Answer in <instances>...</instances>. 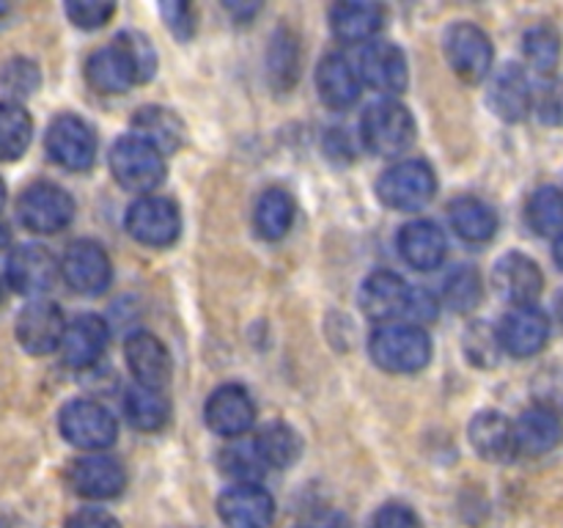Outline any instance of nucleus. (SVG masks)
Here are the masks:
<instances>
[{"label": "nucleus", "instance_id": "dca6fc26", "mask_svg": "<svg viewBox=\"0 0 563 528\" xmlns=\"http://www.w3.org/2000/svg\"><path fill=\"white\" fill-rule=\"evenodd\" d=\"M58 278V262L44 245L27 242L11 251L5 262V280L20 295H44Z\"/></svg>", "mask_w": 563, "mask_h": 528}, {"label": "nucleus", "instance_id": "b1692460", "mask_svg": "<svg viewBox=\"0 0 563 528\" xmlns=\"http://www.w3.org/2000/svg\"><path fill=\"white\" fill-rule=\"evenodd\" d=\"M317 88L330 110H346L361 97V75L341 53H330L317 66Z\"/></svg>", "mask_w": 563, "mask_h": 528}, {"label": "nucleus", "instance_id": "72a5a7b5", "mask_svg": "<svg viewBox=\"0 0 563 528\" xmlns=\"http://www.w3.org/2000/svg\"><path fill=\"white\" fill-rule=\"evenodd\" d=\"M256 449L267 468H291L302 454V438L289 424H267L256 435Z\"/></svg>", "mask_w": 563, "mask_h": 528}, {"label": "nucleus", "instance_id": "de8ad7c7", "mask_svg": "<svg viewBox=\"0 0 563 528\" xmlns=\"http://www.w3.org/2000/svg\"><path fill=\"white\" fill-rule=\"evenodd\" d=\"M66 528H121V522L115 520L110 512L97 509V506H88V509L75 512V515L66 520Z\"/></svg>", "mask_w": 563, "mask_h": 528}, {"label": "nucleus", "instance_id": "a18cd8bd", "mask_svg": "<svg viewBox=\"0 0 563 528\" xmlns=\"http://www.w3.org/2000/svg\"><path fill=\"white\" fill-rule=\"evenodd\" d=\"M537 113L544 124H563V80H548L537 94Z\"/></svg>", "mask_w": 563, "mask_h": 528}, {"label": "nucleus", "instance_id": "f257e3e1", "mask_svg": "<svg viewBox=\"0 0 563 528\" xmlns=\"http://www.w3.org/2000/svg\"><path fill=\"white\" fill-rule=\"evenodd\" d=\"M368 352H372L374 363L385 372L416 374L432 361V339L418 324H383L372 333Z\"/></svg>", "mask_w": 563, "mask_h": 528}, {"label": "nucleus", "instance_id": "3c124183", "mask_svg": "<svg viewBox=\"0 0 563 528\" xmlns=\"http://www.w3.org/2000/svg\"><path fill=\"white\" fill-rule=\"evenodd\" d=\"M553 258H555V264H559V267L563 270V234L555 237V242H553Z\"/></svg>", "mask_w": 563, "mask_h": 528}, {"label": "nucleus", "instance_id": "a19ab883", "mask_svg": "<svg viewBox=\"0 0 563 528\" xmlns=\"http://www.w3.org/2000/svg\"><path fill=\"white\" fill-rule=\"evenodd\" d=\"M465 352L476 366H493L495 358H498L500 350V339L498 330L489 328L487 322H476L467 328L465 336Z\"/></svg>", "mask_w": 563, "mask_h": 528}, {"label": "nucleus", "instance_id": "58836bf2", "mask_svg": "<svg viewBox=\"0 0 563 528\" xmlns=\"http://www.w3.org/2000/svg\"><path fill=\"white\" fill-rule=\"evenodd\" d=\"M42 82V75H38V66L27 58H14L3 66L0 72V88L9 97V102H16V99L31 97L33 91Z\"/></svg>", "mask_w": 563, "mask_h": 528}, {"label": "nucleus", "instance_id": "473e14b6", "mask_svg": "<svg viewBox=\"0 0 563 528\" xmlns=\"http://www.w3.org/2000/svg\"><path fill=\"white\" fill-rule=\"evenodd\" d=\"M33 138V119L20 102H0V163L20 160Z\"/></svg>", "mask_w": 563, "mask_h": 528}, {"label": "nucleus", "instance_id": "7ed1b4c3", "mask_svg": "<svg viewBox=\"0 0 563 528\" xmlns=\"http://www.w3.org/2000/svg\"><path fill=\"white\" fill-rule=\"evenodd\" d=\"M361 135L368 152L379 157H394L416 143V119L401 102L383 99L363 113Z\"/></svg>", "mask_w": 563, "mask_h": 528}, {"label": "nucleus", "instance_id": "6e6d98bb", "mask_svg": "<svg viewBox=\"0 0 563 528\" xmlns=\"http://www.w3.org/2000/svg\"><path fill=\"white\" fill-rule=\"evenodd\" d=\"M0 300H3V280H0Z\"/></svg>", "mask_w": 563, "mask_h": 528}, {"label": "nucleus", "instance_id": "1a4fd4ad", "mask_svg": "<svg viewBox=\"0 0 563 528\" xmlns=\"http://www.w3.org/2000/svg\"><path fill=\"white\" fill-rule=\"evenodd\" d=\"M445 58L451 69L467 82H478L489 75L495 58L493 38L473 22H456L445 31Z\"/></svg>", "mask_w": 563, "mask_h": 528}, {"label": "nucleus", "instance_id": "c03bdc74", "mask_svg": "<svg viewBox=\"0 0 563 528\" xmlns=\"http://www.w3.org/2000/svg\"><path fill=\"white\" fill-rule=\"evenodd\" d=\"M163 11V20L168 25V31L174 33L176 38L187 42V38L196 33V11H192L190 3H181V0H174V3L159 6Z\"/></svg>", "mask_w": 563, "mask_h": 528}, {"label": "nucleus", "instance_id": "393cba45", "mask_svg": "<svg viewBox=\"0 0 563 528\" xmlns=\"http://www.w3.org/2000/svg\"><path fill=\"white\" fill-rule=\"evenodd\" d=\"M445 251V234L438 223L432 220H410L401 226L399 231V253L410 267L416 270H434L443 264Z\"/></svg>", "mask_w": 563, "mask_h": 528}, {"label": "nucleus", "instance_id": "2eb2a0df", "mask_svg": "<svg viewBox=\"0 0 563 528\" xmlns=\"http://www.w3.org/2000/svg\"><path fill=\"white\" fill-rule=\"evenodd\" d=\"M357 75L366 86L383 94H401L410 80L405 53L394 42H368L357 58Z\"/></svg>", "mask_w": 563, "mask_h": 528}, {"label": "nucleus", "instance_id": "39448f33", "mask_svg": "<svg viewBox=\"0 0 563 528\" xmlns=\"http://www.w3.org/2000/svg\"><path fill=\"white\" fill-rule=\"evenodd\" d=\"M16 215L22 226L33 234H58L75 218V201L55 182H33L16 201Z\"/></svg>", "mask_w": 563, "mask_h": 528}, {"label": "nucleus", "instance_id": "ddd939ff", "mask_svg": "<svg viewBox=\"0 0 563 528\" xmlns=\"http://www.w3.org/2000/svg\"><path fill=\"white\" fill-rule=\"evenodd\" d=\"M66 333L64 311L49 300H33L16 317V341L31 355H49Z\"/></svg>", "mask_w": 563, "mask_h": 528}, {"label": "nucleus", "instance_id": "79ce46f5", "mask_svg": "<svg viewBox=\"0 0 563 528\" xmlns=\"http://www.w3.org/2000/svg\"><path fill=\"white\" fill-rule=\"evenodd\" d=\"M115 38H119V42L124 44L126 53H130L132 64H135V72H137V82L152 80L154 72H157V53H154L152 42L137 31H124Z\"/></svg>", "mask_w": 563, "mask_h": 528}, {"label": "nucleus", "instance_id": "f03ea898", "mask_svg": "<svg viewBox=\"0 0 563 528\" xmlns=\"http://www.w3.org/2000/svg\"><path fill=\"white\" fill-rule=\"evenodd\" d=\"M110 170L115 182L130 193H152L165 182V154L157 152L148 141L135 132L119 138L110 148Z\"/></svg>", "mask_w": 563, "mask_h": 528}, {"label": "nucleus", "instance_id": "0eeeda50", "mask_svg": "<svg viewBox=\"0 0 563 528\" xmlns=\"http://www.w3.org/2000/svg\"><path fill=\"white\" fill-rule=\"evenodd\" d=\"M44 146L53 163L66 170H88L97 160V132L86 119L64 113L47 127Z\"/></svg>", "mask_w": 563, "mask_h": 528}, {"label": "nucleus", "instance_id": "c85d7f7f", "mask_svg": "<svg viewBox=\"0 0 563 528\" xmlns=\"http://www.w3.org/2000/svg\"><path fill=\"white\" fill-rule=\"evenodd\" d=\"M383 22L385 11L377 3L346 0V3H335L330 9V28L341 42H368L383 28Z\"/></svg>", "mask_w": 563, "mask_h": 528}, {"label": "nucleus", "instance_id": "e433bc0d", "mask_svg": "<svg viewBox=\"0 0 563 528\" xmlns=\"http://www.w3.org/2000/svg\"><path fill=\"white\" fill-rule=\"evenodd\" d=\"M522 55L533 69L550 75L561 61V33L548 22L528 28L526 36H522Z\"/></svg>", "mask_w": 563, "mask_h": 528}, {"label": "nucleus", "instance_id": "5701e85b", "mask_svg": "<svg viewBox=\"0 0 563 528\" xmlns=\"http://www.w3.org/2000/svg\"><path fill=\"white\" fill-rule=\"evenodd\" d=\"M108 346V324L97 314H80L66 324L60 355L71 369H88L102 358Z\"/></svg>", "mask_w": 563, "mask_h": 528}, {"label": "nucleus", "instance_id": "4c0bfd02", "mask_svg": "<svg viewBox=\"0 0 563 528\" xmlns=\"http://www.w3.org/2000/svg\"><path fill=\"white\" fill-rule=\"evenodd\" d=\"M482 275H478V270L473 264H460L443 284L445 302L460 314L473 311L478 306V300H482Z\"/></svg>", "mask_w": 563, "mask_h": 528}, {"label": "nucleus", "instance_id": "5fc2aeb1", "mask_svg": "<svg viewBox=\"0 0 563 528\" xmlns=\"http://www.w3.org/2000/svg\"><path fill=\"white\" fill-rule=\"evenodd\" d=\"M3 14H9V6L0 3V16H3Z\"/></svg>", "mask_w": 563, "mask_h": 528}, {"label": "nucleus", "instance_id": "f8f14e48", "mask_svg": "<svg viewBox=\"0 0 563 528\" xmlns=\"http://www.w3.org/2000/svg\"><path fill=\"white\" fill-rule=\"evenodd\" d=\"M207 427L220 438H242L256 424V405L245 385H220L203 407Z\"/></svg>", "mask_w": 563, "mask_h": 528}, {"label": "nucleus", "instance_id": "a211bd4d", "mask_svg": "<svg viewBox=\"0 0 563 528\" xmlns=\"http://www.w3.org/2000/svg\"><path fill=\"white\" fill-rule=\"evenodd\" d=\"M218 515L229 528H269L275 501L262 484H234L218 498Z\"/></svg>", "mask_w": 563, "mask_h": 528}, {"label": "nucleus", "instance_id": "20e7f679", "mask_svg": "<svg viewBox=\"0 0 563 528\" xmlns=\"http://www.w3.org/2000/svg\"><path fill=\"white\" fill-rule=\"evenodd\" d=\"M434 193H438V176L423 160H401L377 182V196L383 198L385 207L399 212H416L427 207Z\"/></svg>", "mask_w": 563, "mask_h": 528}, {"label": "nucleus", "instance_id": "423d86ee", "mask_svg": "<svg viewBox=\"0 0 563 528\" xmlns=\"http://www.w3.org/2000/svg\"><path fill=\"white\" fill-rule=\"evenodd\" d=\"M58 427L60 435H64L71 446L86 451L108 449V446H113L115 435H119V424H115L113 413L93 399L69 402V405L60 410Z\"/></svg>", "mask_w": 563, "mask_h": 528}, {"label": "nucleus", "instance_id": "603ef678", "mask_svg": "<svg viewBox=\"0 0 563 528\" xmlns=\"http://www.w3.org/2000/svg\"><path fill=\"white\" fill-rule=\"evenodd\" d=\"M9 240H11V234H9V226H5L3 220H0V251H3V248L9 245Z\"/></svg>", "mask_w": 563, "mask_h": 528}, {"label": "nucleus", "instance_id": "412c9836", "mask_svg": "<svg viewBox=\"0 0 563 528\" xmlns=\"http://www.w3.org/2000/svg\"><path fill=\"white\" fill-rule=\"evenodd\" d=\"M489 108L495 116L509 124L526 119L533 108V88L526 69L517 64H506L489 82Z\"/></svg>", "mask_w": 563, "mask_h": 528}, {"label": "nucleus", "instance_id": "4be33fe9", "mask_svg": "<svg viewBox=\"0 0 563 528\" xmlns=\"http://www.w3.org/2000/svg\"><path fill=\"white\" fill-rule=\"evenodd\" d=\"M86 80L99 94H124L132 82H137L135 64L119 38L86 61Z\"/></svg>", "mask_w": 563, "mask_h": 528}, {"label": "nucleus", "instance_id": "6e6552de", "mask_svg": "<svg viewBox=\"0 0 563 528\" xmlns=\"http://www.w3.org/2000/svg\"><path fill=\"white\" fill-rule=\"evenodd\" d=\"M418 289H412L401 275L390 270L372 273L361 286V306L374 322L394 324L399 319H412Z\"/></svg>", "mask_w": 563, "mask_h": 528}, {"label": "nucleus", "instance_id": "8fccbe9b", "mask_svg": "<svg viewBox=\"0 0 563 528\" xmlns=\"http://www.w3.org/2000/svg\"><path fill=\"white\" fill-rule=\"evenodd\" d=\"M225 9H229L231 14L236 16V20L245 22V20H251V16L256 14L258 9H262V6H258V3H225Z\"/></svg>", "mask_w": 563, "mask_h": 528}, {"label": "nucleus", "instance_id": "aec40b11", "mask_svg": "<svg viewBox=\"0 0 563 528\" xmlns=\"http://www.w3.org/2000/svg\"><path fill=\"white\" fill-rule=\"evenodd\" d=\"M493 278L500 295L509 302H515V306H533L539 300V295H542L544 286V275L539 270V264L531 256L517 251L498 258Z\"/></svg>", "mask_w": 563, "mask_h": 528}, {"label": "nucleus", "instance_id": "6ab92c4d", "mask_svg": "<svg viewBox=\"0 0 563 528\" xmlns=\"http://www.w3.org/2000/svg\"><path fill=\"white\" fill-rule=\"evenodd\" d=\"M126 366L135 374L137 385L143 388L163 391L168 388L170 374H174V363H170V352L163 341L154 333H146V330H137L126 339L124 344Z\"/></svg>", "mask_w": 563, "mask_h": 528}, {"label": "nucleus", "instance_id": "cd10ccee", "mask_svg": "<svg viewBox=\"0 0 563 528\" xmlns=\"http://www.w3.org/2000/svg\"><path fill=\"white\" fill-rule=\"evenodd\" d=\"M132 127H135L137 138L148 141L163 154L179 152L181 143H185V124H181V119L174 110L159 108V105H148V108L137 110Z\"/></svg>", "mask_w": 563, "mask_h": 528}, {"label": "nucleus", "instance_id": "a878e982", "mask_svg": "<svg viewBox=\"0 0 563 528\" xmlns=\"http://www.w3.org/2000/svg\"><path fill=\"white\" fill-rule=\"evenodd\" d=\"M471 443L476 454H482L489 462H511L517 457L515 443V424L498 410L478 413L471 421Z\"/></svg>", "mask_w": 563, "mask_h": 528}, {"label": "nucleus", "instance_id": "4468645a", "mask_svg": "<svg viewBox=\"0 0 563 528\" xmlns=\"http://www.w3.org/2000/svg\"><path fill=\"white\" fill-rule=\"evenodd\" d=\"M66 482L82 498L108 501L124 493L126 471L113 457L88 454L71 462L69 471H66Z\"/></svg>", "mask_w": 563, "mask_h": 528}, {"label": "nucleus", "instance_id": "4d7b16f0", "mask_svg": "<svg viewBox=\"0 0 563 528\" xmlns=\"http://www.w3.org/2000/svg\"><path fill=\"white\" fill-rule=\"evenodd\" d=\"M561 319H563V300H561Z\"/></svg>", "mask_w": 563, "mask_h": 528}, {"label": "nucleus", "instance_id": "864d4df0", "mask_svg": "<svg viewBox=\"0 0 563 528\" xmlns=\"http://www.w3.org/2000/svg\"><path fill=\"white\" fill-rule=\"evenodd\" d=\"M3 204H5V185L3 179H0V209H3Z\"/></svg>", "mask_w": 563, "mask_h": 528}, {"label": "nucleus", "instance_id": "9b49d317", "mask_svg": "<svg viewBox=\"0 0 563 528\" xmlns=\"http://www.w3.org/2000/svg\"><path fill=\"white\" fill-rule=\"evenodd\" d=\"M126 231L141 245L165 248L176 242L181 231V215L170 198L143 196L126 209Z\"/></svg>", "mask_w": 563, "mask_h": 528}, {"label": "nucleus", "instance_id": "9d476101", "mask_svg": "<svg viewBox=\"0 0 563 528\" xmlns=\"http://www.w3.org/2000/svg\"><path fill=\"white\" fill-rule=\"evenodd\" d=\"M60 275L71 292L86 297L102 295L113 278L108 251L93 240H77L66 248L60 258Z\"/></svg>", "mask_w": 563, "mask_h": 528}, {"label": "nucleus", "instance_id": "f3484780", "mask_svg": "<svg viewBox=\"0 0 563 528\" xmlns=\"http://www.w3.org/2000/svg\"><path fill=\"white\" fill-rule=\"evenodd\" d=\"M500 350L511 358H531L544 350L550 339V319L537 306H515L498 328Z\"/></svg>", "mask_w": 563, "mask_h": 528}, {"label": "nucleus", "instance_id": "f704fd0d", "mask_svg": "<svg viewBox=\"0 0 563 528\" xmlns=\"http://www.w3.org/2000/svg\"><path fill=\"white\" fill-rule=\"evenodd\" d=\"M218 465L236 484H258L267 473V462L258 454L256 440H234V443H229L220 451Z\"/></svg>", "mask_w": 563, "mask_h": 528}, {"label": "nucleus", "instance_id": "c756f323", "mask_svg": "<svg viewBox=\"0 0 563 528\" xmlns=\"http://www.w3.org/2000/svg\"><path fill=\"white\" fill-rule=\"evenodd\" d=\"M449 220L456 234L465 242H473V245L493 240L495 231H498V215H495V209L489 204H484L482 198L473 196L456 198L449 207Z\"/></svg>", "mask_w": 563, "mask_h": 528}, {"label": "nucleus", "instance_id": "09e8293b", "mask_svg": "<svg viewBox=\"0 0 563 528\" xmlns=\"http://www.w3.org/2000/svg\"><path fill=\"white\" fill-rule=\"evenodd\" d=\"M308 528H350V520L339 515V512H322Z\"/></svg>", "mask_w": 563, "mask_h": 528}, {"label": "nucleus", "instance_id": "bb28decb", "mask_svg": "<svg viewBox=\"0 0 563 528\" xmlns=\"http://www.w3.org/2000/svg\"><path fill=\"white\" fill-rule=\"evenodd\" d=\"M563 435L561 418L550 407L533 405L517 418L515 443L517 457H542L559 446Z\"/></svg>", "mask_w": 563, "mask_h": 528}, {"label": "nucleus", "instance_id": "7c9ffc66", "mask_svg": "<svg viewBox=\"0 0 563 528\" xmlns=\"http://www.w3.org/2000/svg\"><path fill=\"white\" fill-rule=\"evenodd\" d=\"M295 198L280 190V187H269V190L262 193V198L256 201V212H253L256 231L264 240H280V237L289 234L291 223H295Z\"/></svg>", "mask_w": 563, "mask_h": 528}, {"label": "nucleus", "instance_id": "37998d69", "mask_svg": "<svg viewBox=\"0 0 563 528\" xmlns=\"http://www.w3.org/2000/svg\"><path fill=\"white\" fill-rule=\"evenodd\" d=\"M66 16L75 22L82 31H97L104 22L113 16L115 6L113 3H99V0H71V3L64 6Z\"/></svg>", "mask_w": 563, "mask_h": 528}, {"label": "nucleus", "instance_id": "49530a36", "mask_svg": "<svg viewBox=\"0 0 563 528\" xmlns=\"http://www.w3.org/2000/svg\"><path fill=\"white\" fill-rule=\"evenodd\" d=\"M368 528H423L421 517L405 504H385L374 512Z\"/></svg>", "mask_w": 563, "mask_h": 528}, {"label": "nucleus", "instance_id": "ea45409f", "mask_svg": "<svg viewBox=\"0 0 563 528\" xmlns=\"http://www.w3.org/2000/svg\"><path fill=\"white\" fill-rule=\"evenodd\" d=\"M297 38L291 33L278 31V36L273 38V50H269V75L275 77V82L284 88H289L297 77Z\"/></svg>", "mask_w": 563, "mask_h": 528}, {"label": "nucleus", "instance_id": "c9c22d12", "mask_svg": "<svg viewBox=\"0 0 563 528\" xmlns=\"http://www.w3.org/2000/svg\"><path fill=\"white\" fill-rule=\"evenodd\" d=\"M526 220L537 234L561 237L563 234V190L544 185L533 190L526 204Z\"/></svg>", "mask_w": 563, "mask_h": 528}, {"label": "nucleus", "instance_id": "2f4dec72", "mask_svg": "<svg viewBox=\"0 0 563 528\" xmlns=\"http://www.w3.org/2000/svg\"><path fill=\"white\" fill-rule=\"evenodd\" d=\"M124 416L141 432H157V429H163L168 424L170 402L165 399L163 391L135 385L124 396Z\"/></svg>", "mask_w": 563, "mask_h": 528}]
</instances>
